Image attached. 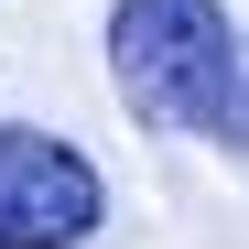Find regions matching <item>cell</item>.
I'll list each match as a JSON object with an SVG mask.
<instances>
[{
  "label": "cell",
  "instance_id": "cell-2",
  "mask_svg": "<svg viewBox=\"0 0 249 249\" xmlns=\"http://www.w3.org/2000/svg\"><path fill=\"white\" fill-rule=\"evenodd\" d=\"M108 217V174L65 130L0 119V249H87Z\"/></svg>",
  "mask_w": 249,
  "mask_h": 249
},
{
  "label": "cell",
  "instance_id": "cell-1",
  "mask_svg": "<svg viewBox=\"0 0 249 249\" xmlns=\"http://www.w3.org/2000/svg\"><path fill=\"white\" fill-rule=\"evenodd\" d=\"M108 76L130 119L249 162V33L217 0H108Z\"/></svg>",
  "mask_w": 249,
  "mask_h": 249
}]
</instances>
